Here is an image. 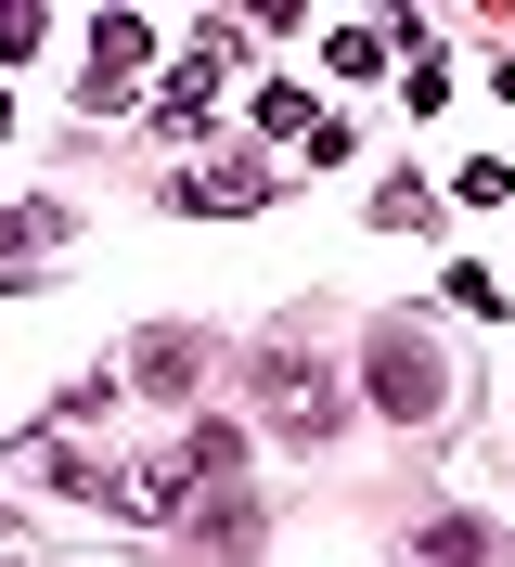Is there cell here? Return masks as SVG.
Masks as SVG:
<instances>
[{
  "label": "cell",
  "instance_id": "obj_1",
  "mask_svg": "<svg viewBox=\"0 0 515 567\" xmlns=\"http://www.w3.org/2000/svg\"><path fill=\"white\" fill-rule=\"evenodd\" d=\"M258 425L297 439V452H336V439H348V374H336V349H258Z\"/></svg>",
  "mask_w": 515,
  "mask_h": 567
},
{
  "label": "cell",
  "instance_id": "obj_2",
  "mask_svg": "<svg viewBox=\"0 0 515 567\" xmlns=\"http://www.w3.org/2000/svg\"><path fill=\"white\" fill-rule=\"evenodd\" d=\"M233 52H245V27H233V13H219V27H194V39H181L168 91H155V142H194L206 116H219V78H233Z\"/></svg>",
  "mask_w": 515,
  "mask_h": 567
},
{
  "label": "cell",
  "instance_id": "obj_3",
  "mask_svg": "<svg viewBox=\"0 0 515 567\" xmlns=\"http://www.w3.org/2000/svg\"><path fill=\"white\" fill-rule=\"evenodd\" d=\"M361 388H374V413L425 425V413L451 400V361H439V349H412V336H374V349H361Z\"/></svg>",
  "mask_w": 515,
  "mask_h": 567
},
{
  "label": "cell",
  "instance_id": "obj_4",
  "mask_svg": "<svg viewBox=\"0 0 515 567\" xmlns=\"http://www.w3.org/2000/svg\"><path fill=\"white\" fill-rule=\"evenodd\" d=\"M142 65H155V27H142V13H103V27H91V78H78V104L116 116V104L142 91Z\"/></svg>",
  "mask_w": 515,
  "mask_h": 567
},
{
  "label": "cell",
  "instance_id": "obj_5",
  "mask_svg": "<svg viewBox=\"0 0 515 567\" xmlns=\"http://www.w3.org/2000/svg\"><path fill=\"white\" fill-rule=\"evenodd\" d=\"M168 207H194V219H245V207H271V168H258V155H194V168L168 181Z\"/></svg>",
  "mask_w": 515,
  "mask_h": 567
},
{
  "label": "cell",
  "instance_id": "obj_6",
  "mask_svg": "<svg viewBox=\"0 0 515 567\" xmlns=\"http://www.w3.org/2000/svg\"><path fill=\"white\" fill-rule=\"evenodd\" d=\"M181 542H194V567H245V555H258V503H245V491H206L194 516H181Z\"/></svg>",
  "mask_w": 515,
  "mask_h": 567
},
{
  "label": "cell",
  "instance_id": "obj_7",
  "mask_svg": "<svg viewBox=\"0 0 515 567\" xmlns=\"http://www.w3.org/2000/svg\"><path fill=\"white\" fill-rule=\"evenodd\" d=\"M13 452H27V477H39V491H116V464H103V452H78V439H52V425H27V439H13Z\"/></svg>",
  "mask_w": 515,
  "mask_h": 567
},
{
  "label": "cell",
  "instance_id": "obj_8",
  "mask_svg": "<svg viewBox=\"0 0 515 567\" xmlns=\"http://www.w3.org/2000/svg\"><path fill=\"white\" fill-rule=\"evenodd\" d=\"M194 374H206L194 336H142V349H130V388H142V400H194Z\"/></svg>",
  "mask_w": 515,
  "mask_h": 567
},
{
  "label": "cell",
  "instance_id": "obj_9",
  "mask_svg": "<svg viewBox=\"0 0 515 567\" xmlns=\"http://www.w3.org/2000/svg\"><path fill=\"white\" fill-rule=\"evenodd\" d=\"M387 52H400V13H348V27L322 39V65H336V78H374Z\"/></svg>",
  "mask_w": 515,
  "mask_h": 567
},
{
  "label": "cell",
  "instance_id": "obj_10",
  "mask_svg": "<svg viewBox=\"0 0 515 567\" xmlns=\"http://www.w3.org/2000/svg\"><path fill=\"white\" fill-rule=\"evenodd\" d=\"M39 246H78L65 207H0V258H39Z\"/></svg>",
  "mask_w": 515,
  "mask_h": 567
},
{
  "label": "cell",
  "instance_id": "obj_11",
  "mask_svg": "<svg viewBox=\"0 0 515 567\" xmlns=\"http://www.w3.org/2000/svg\"><path fill=\"white\" fill-rule=\"evenodd\" d=\"M412 567H490V529L477 516H439V529L412 542Z\"/></svg>",
  "mask_w": 515,
  "mask_h": 567
},
{
  "label": "cell",
  "instance_id": "obj_12",
  "mask_svg": "<svg viewBox=\"0 0 515 567\" xmlns=\"http://www.w3.org/2000/svg\"><path fill=\"white\" fill-rule=\"evenodd\" d=\"M258 130H271V142H297V155H309V130H322V116H309V91H258Z\"/></svg>",
  "mask_w": 515,
  "mask_h": 567
},
{
  "label": "cell",
  "instance_id": "obj_13",
  "mask_svg": "<svg viewBox=\"0 0 515 567\" xmlns=\"http://www.w3.org/2000/svg\"><path fill=\"white\" fill-rule=\"evenodd\" d=\"M39 39H52V27H39V13H27V0H0V65H27V52H39Z\"/></svg>",
  "mask_w": 515,
  "mask_h": 567
},
{
  "label": "cell",
  "instance_id": "obj_14",
  "mask_svg": "<svg viewBox=\"0 0 515 567\" xmlns=\"http://www.w3.org/2000/svg\"><path fill=\"white\" fill-rule=\"evenodd\" d=\"M490 91H503V104H515V65H490Z\"/></svg>",
  "mask_w": 515,
  "mask_h": 567
}]
</instances>
